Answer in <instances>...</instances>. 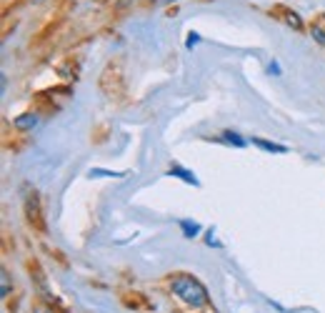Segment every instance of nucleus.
<instances>
[{"instance_id": "obj_1", "label": "nucleus", "mask_w": 325, "mask_h": 313, "mask_svg": "<svg viewBox=\"0 0 325 313\" xmlns=\"http://www.w3.org/2000/svg\"><path fill=\"white\" fill-rule=\"evenodd\" d=\"M170 291L183 303H188L190 308H203L208 306V288L190 273H175L170 278Z\"/></svg>"}, {"instance_id": "obj_2", "label": "nucleus", "mask_w": 325, "mask_h": 313, "mask_svg": "<svg viewBox=\"0 0 325 313\" xmlns=\"http://www.w3.org/2000/svg\"><path fill=\"white\" fill-rule=\"evenodd\" d=\"M100 90L110 100H120L125 96V76H123V60L113 58L100 73Z\"/></svg>"}, {"instance_id": "obj_3", "label": "nucleus", "mask_w": 325, "mask_h": 313, "mask_svg": "<svg viewBox=\"0 0 325 313\" xmlns=\"http://www.w3.org/2000/svg\"><path fill=\"white\" fill-rule=\"evenodd\" d=\"M23 211H25V220H28V226H30L33 231H38V233H45V231H48V226H45V215H43V206H40V198H38L35 191L25 196Z\"/></svg>"}, {"instance_id": "obj_4", "label": "nucleus", "mask_w": 325, "mask_h": 313, "mask_svg": "<svg viewBox=\"0 0 325 313\" xmlns=\"http://www.w3.org/2000/svg\"><path fill=\"white\" fill-rule=\"evenodd\" d=\"M270 15L275 20H280V23H285L288 28H293L295 33H303L305 30V25H303V18L293 10V8H288V5H283V3H275V5H270L268 10Z\"/></svg>"}, {"instance_id": "obj_5", "label": "nucleus", "mask_w": 325, "mask_h": 313, "mask_svg": "<svg viewBox=\"0 0 325 313\" xmlns=\"http://www.w3.org/2000/svg\"><path fill=\"white\" fill-rule=\"evenodd\" d=\"M40 116L33 111V113H23V116H18L15 120H13V125H15V131H20V133H28V131H33L35 125H38Z\"/></svg>"}, {"instance_id": "obj_6", "label": "nucleus", "mask_w": 325, "mask_h": 313, "mask_svg": "<svg viewBox=\"0 0 325 313\" xmlns=\"http://www.w3.org/2000/svg\"><path fill=\"white\" fill-rule=\"evenodd\" d=\"M58 73H60V76H63V78H73L75 80L78 78V73H80V60H73V56H68V58L63 60V63H60V65H58L55 68Z\"/></svg>"}, {"instance_id": "obj_7", "label": "nucleus", "mask_w": 325, "mask_h": 313, "mask_svg": "<svg viewBox=\"0 0 325 313\" xmlns=\"http://www.w3.org/2000/svg\"><path fill=\"white\" fill-rule=\"evenodd\" d=\"M310 35L315 38V43L325 45V13H320L318 18L310 23Z\"/></svg>"}, {"instance_id": "obj_8", "label": "nucleus", "mask_w": 325, "mask_h": 313, "mask_svg": "<svg viewBox=\"0 0 325 313\" xmlns=\"http://www.w3.org/2000/svg\"><path fill=\"white\" fill-rule=\"evenodd\" d=\"M253 143H255V145H260L263 151H270V153H285V151H288L285 145H280V143H270V140H263V138H255Z\"/></svg>"}, {"instance_id": "obj_9", "label": "nucleus", "mask_w": 325, "mask_h": 313, "mask_svg": "<svg viewBox=\"0 0 325 313\" xmlns=\"http://www.w3.org/2000/svg\"><path fill=\"white\" fill-rule=\"evenodd\" d=\"M170 176H178V178H183L185 183H193V186H198V178L193 176L190 171H185V168H180V165H173V168H170Z\"/></svg>"}, {"instance_id": "obj_10", "label": "nucleus", "mask_w": 325, "mask_h": 313, "mask_svg": "<svg viewBox=\"0 0 325 313\" xmlns=\"http://www.w3.org/2000/svg\"><path fill=\"white\" fill-rule=\"evenodd\" d=\"M180 226H183V231L188 238H195V235L200 233V226L198 223H190V220H180Z\"/></svg>"}, {"instance_id": "obj_11", "label": "nucleus", "mask_w": 325, "mask_h": 313, "mask_svg": "<svg viewBox=\"0 0 325 313\" xmlns=\"http://www.w3.org/2000/svg\"><path fill=\"white\" fill-rule=\"evenodd\" d=\"M220 140H225V143H233V145H238V148H243V145H245V140H243V138L238 136V133H223V136H220Z\"/></svg>"}, {"instance_id": "obj_12", "label": "nucleus", "mask_w": 325, "mask_h": 313, "mask_svg": "<svg viewBox=\"0 0 325 313\" xmlns=\"http://www.w3.org/2000/svg\"><path fill=\"white\" fill-rule=\"evenodd\" d=\"M10 293V281H8V273L3 271V296Z\"/></svg>"}, {"instance_id": "obj_13", "label": "nucleus", "mask_w": 325, "mask_h": 313, "mask_svg": "<svg viewBox=\"0 0 325 313\" xmlns=\"http://www.w3.org/2000/svg\"><path fill=\"white\" fill-rule=\"evenodd\" d=\"M198 40H200V38H198V33H190V38H188V48H193Z\"/></svg>"}, {"instance_id": "obj_14", "label": "nucleus", "mask_w": 325, "mask_h": 313, "mask_svg": "<svg viewBox=\"0 0 325 313\" xmlns=\"http://www.w3.org/2000/svg\"><path fill=\"white\" fill-rule=\"evenodd\" d=\"M33 313H53V311H48V308H35Z\"/></svg>"}, {"instance_id": "obj_15", "label": "nucleus", "mask_w": 325, "mask_h": 313, "mask_svg": "<svg viewBox=\"0 0 325 313\" xmlns=\"http://www.w3.org/2000/svg\"><path fill=\"white\" fill-rule=\"evenodd\" d=\"M35 3H43V0H35Z\"/></svg>"}]
</instances>
